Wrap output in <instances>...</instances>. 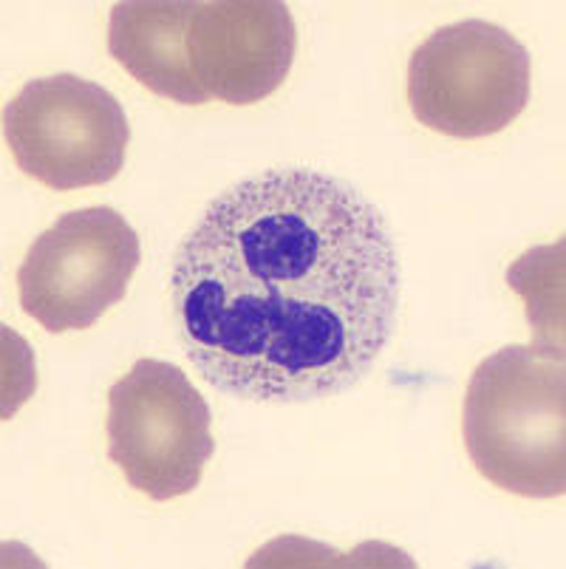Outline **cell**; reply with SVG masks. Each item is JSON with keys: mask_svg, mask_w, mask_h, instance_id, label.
<instances>
[{"mask_svg": "<svg viewBox=\"0 0 566 569\" xmlns=\"http://www.w3.org/2000/svg\"><path fill=\"white\" fill-rule=\"evenodd\" d=\"M529 54L507 29L465 20L430 34L408 66V106L425 128L485 139L522 117L529 100Z\"/></svg>", "mask_w": 566, "mask_h": 569, "instance_id": "3957f363", "label": "cell"}, {"mask_svg": "<svg viewBox=\"0 0 566 569\" xmlns=\"http://www.w3.org/2000/svg\"><path fill=\"white\" fill-rule=\"evenodd\" d=\"M403 267L360 190L306 168L218 196L170 272L179 340L210 386L249 402L349 391L397 326Z\"/></svg>", "mask_w": 566, "mask_h": 569, "instance_id": "6da1fadb", "label": "cell"}, {"mask_svg": "<svg viewBox=\"0 0 566 569\" xmlns=\"http://www.w3.org/2000/svg\"><path fill=\"white\" fill-rule=\"evenodd\" d=\"M461 433L487 482L524 499L566 493L564 349L507 346L470 377Z\"/></svg>", "mask_w": 566, "mask_h": 569, "instance_id": "7a4b0ae2", "label": "cell"}, {"mask_svg": "<svg viewBox=\"0 0 566 569\" xmlns=\"http://www.w3.org/2000/svg\"><path fill=\"white\" fill-rule=\"evenodd\" d=\"M298 51L292 12L280 0L196 3L187 29L190 66L210 100L252 106L275 94Z\"/></svg>", "mask_w": 566, "mask_h": 569, "instance_id": "52a82bcc", "label": "cell"}, {"mask_svg": "<svg viewBox=\"0 0 566 569\" xmlns=\"http://www.w3.org/2000/svg\"><path fill=\"white\" fill-rule=\"evenodd\" d=\"M139 261L137 230L111 207L60 216L20 263V309L46 332H80L122 301Z\"/></svg>", "mask_w": 566, "mask_h": 569, "instance_id": "8992f818", "label": "cell"}, {"mask_svg": "<svg viewBox=\"0 0 566 569\" xmlns=\"http://www.w3.org/2000/svg\"><path fill=\"white\" fill-rule=\"evenodd\" d=\"M196 12L190 0H125L111 9L108 51L139 86L181 106H205L187 54V29Z\"/></svg>", "mask_w": 566, "mask_h": 569, "instance_id": "ba28073f", "label": "cell"}, {"mask_svg": "<svg viewBox=\"0 0 566 569\" xmlns=\"http://www.w3.org/2000/svg\"><path fill=\"white\" fill-rule=\"evenodd\" d=\"M106 431L125 482L153 501L193 493L216 451L205 397L165 360H137L113 382Z\"/></svg>", "mask_w": 566, "mask_h": 569, "instance_id": "277c9868", "label": "cell"}, {"mask_svg": "<svg viewBox=\"0 0 566 569\" xmlns=\"http://www.w3.org/2000/svg\"><path fill=\"white\" fill-rule=\"evenodd\" d=\"M3 133L18 168L51 190L113 182L131 142L117 97L77 74L26 82L3 111Z\"/></svg>", "mask_w": 566, "mask_h": 569, "instance_id": "5b68a950", "label": "cell"}]
</instances>
